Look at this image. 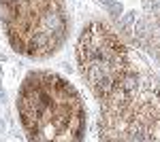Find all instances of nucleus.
Returning <instances> with one entry per match:
<instances>
[{"mask_svg":"<svg viewBox=\"0 0 160 142\" xmlns=\"http://www.w3.org/2000/svg\"><path fill=\"white\" fill-rule=\"evenodd\" d=\"M77 66L98 104L100 140H160V76L105 21L77 38Z\"/></svg>","mask_w":160,"mask_h":142,"instance_id":"obj_1","label":"nucleus"},{"mask_svg":"<svg viewBox=\"0 0 160 142\" xmlns=\"http://www.w3.org/2000/svg\"><path fill=\"white\" fill-rule=\"evenodd\" d=\"M17 117L28 140H83L88 108L68 79L53 70H30L17 91Z\"/></svg>","mask_w":160,"mask_h":142,"instance_id":"obj_2","label":"nucleus"},{"mask_svg":"<svg viewBox=\"0 0 160 142\" xmlns=\"http://www.w3.org/2000/svg\"><path fill=\"white\" fill-rule=\"evenodd\" d=\"M0 21L11 49L34 62L58 55L71 34L66 0H0Z\"/></svg>","mask_w":160,"mask_h":142,"instance_id":"obj_3","label":"nucleus"}]
</instances>
